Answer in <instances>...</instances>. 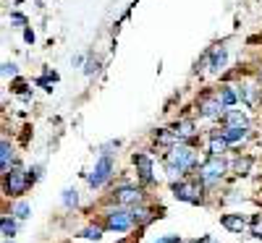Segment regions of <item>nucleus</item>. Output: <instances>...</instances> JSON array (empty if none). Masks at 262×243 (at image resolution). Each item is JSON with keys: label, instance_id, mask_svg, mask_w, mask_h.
Listing matches in <instances>:
<instances>
[{"label": "nucleus", "instance_id": "nucleus-1", "mask_svg": "<svg viewBox=\"0 0 262 243\" xmlns=\"http://www.w3.org/2000/svg\"><path fill=\"white\" fill-rule=\"evenodd\" d=\"M194 165V152L189 147H173L168 152V175L170 178H176V175H184L189 167Z\"/></svg>", "mask_w": 262, "mask_h": 243}, {"label": "nucleus", "instance_id": "nucleus-2", "mask_svg": "<svg viewBox=\"0 0 262 243\" xmlns=\"http://www.w3.org/2000/svg\"><path fill=\"white\" fill-rule=\"evenodd\" d=\"M173 196L181 199V202H189V204H200L202 202V186L196 183V181L176 183V186H173Z\"/></svg>", "mask_w": 262, "mask_h": 243}, {"label": "nucleus", "instance_id": "nucleus-3", "mask_svg": "<svg viewBox=\"0 0 262 243\" xmlns=\"http://www.w3.org/2000/svg\"><path fill=\"white\" fill-rule=\"evenodd\" d=\"M226 175V162L221 160V157H210L205 165H202V170H200V178L205 181V183H215V181H221Z\"/></svg>", "mask_w": 262, "mask_h": 243}, {"label": "nucleus", "instance_id": "nucleus-4", "mask_svg": "<svg viewBox=\"0 0 262 243\" xmlns=\"http://www.w3.org/2000/svg\"><path fill=\"white\" fill-rule=\"evenodd\" d=\"M27 183H29V178H27V170H24V167H13V170L6 175V191H8L11 196L24 193V191H27Z\"/></svg>", "mask_w": 262, "mask_h": 243}, {"label": "nucleus", "instance_id": "nucleus-5", "mask_svg": "<svg viewBox=\"0 0 262 243\" xmlns=\"http://www.w3.org/2000/svg\"><path fill=\"white\" fill-rule=\"evenodd\" d=\"M111 173H113V160H111V157H100L97 165H95V170L90 173V178H86V181H90L92 188H100L107 178H111Z\"/></svg>", "mask_w": 262, "mask_h": 243}, {"label": "nucleus", "instance_id": "nucleus-6", "mask_svg": "<svg viewBox=\"0 0 262 243\" xmlns=\"http://www.w3.org/2000/svg\"><path fill=\"white\" fill-rule=\"evenodd\" d=\"M131 223H134V214L126 212V209H113L111 214H107V228H111V230L126 233L131 228Z\"/></svg>", "mask_w": 262, "mask_h": 243}, {"label": "nucleus", "instance_id": "nucleus-7", "mask_svg": "<svg viewBox=\"0 0 262 243\" xmlns=\"http://www.w3.org/2000/svg\"><path fill=\"white\" fill-rule=\"evenodd\" d=\"M134 162H137V167H139L142 181H144V183H149V181H152V160L147 157V154H137Z\"/></svg>", "mask_w": 262, "mask_h": 243}, {"label": "nucleus", "instance_id": "nucleus-8", "mask_svg": "<svg viewBox=\"0 0 262 243\" xmlns=\"http://www.w3.org/2000/svg\"><path fill=\"white\" fill-rule=\"evenodd\" d=\"M118 202H121V204H139V202H142V191L126 186V188L118 191Z\"/></svg>", "mask_w": 262, "mask_h": 243}, {"label": "nucleus", "instance_id": "nucleus-9", "mask_svg": "<svg viewBox=\"0 0 262 243\" xmlns=\"http://www.w3.org/2000/svg\"><path fill=\"white\" fill-rule=\"evenodd\" d=\"M223 225L233 233H244L247 230V223H244V217H236V214H226L223 217Z\"/></svg>", "mask_w": 262, "mask_h": 243}, {"label": "nucleus", "instance_id": "nucleus-10", "mask_svg": "<svg viewBox=\"0 0 262 243\" xmlns=\"http://www.w3.org/2000/svg\"><path fill=\"white\" fill-rule=\"evenodd\" d=\"M0 162H3V173L8 175L11 173V162H13V149H11L8 141L0 144Z\"/></svg>", "mask_w": 262, "mask_h": 243}, {"label": "nucleus", "instance_id": "nucleus-11", "mask_svg": "<svg viewBox=\"0 0 262 243\" xmlns=\"http://www.w3.org/2000/svg\"><path fill=\"white\" fill-rule=\"evenodd\" d=\"M221 113H223L221 100H207V102H202V115H205V118H215V115H221Z\"/></svg>", "mask_w": 262, "mask_h": 243}, {"label": "nucleus", "instance_id": "nucleus-12", "mask_svg": "<svg viewBox=\"0 0 262 243\" xmlns=\"http://www.w3.org/2000/svg\"><path fill=\"white\" fill-rule=\"evenodd\" d=\"M223 65H226V50L223 47H215L212 55H210V68L212 71H221Z\"/></svg>", "mask_w": 262, "mask_h": 243}, {"label": "nucleus", "instance_id": "nucleus-13", "mask_svg": "<svg viewBox=\"0 0 262 243\" xmlns=\"http://www.w3.org/2000/svg\"><path fill=\"white\" fill-rule=\"evenodd\" d=\"M228 149V141L223 136H212L210 139V152H212V157H221V154Z\"/></svg>", "mask_w": 262, "mask_h": 243}, {"label": "nucleus", "instance_id": "nucleus-14", "mask_svg": "<svg viewBox=\"0 0 262 243\" xmlns=\"http://www.w3.org/2000/svg\"><path fill=\"white\" fill-rule=\"evenodd\" d=\"M226 126L228 128H247V118L242 113H226Z\"/></svg>", "mask_w": 262, "mask_h": 243}, {"label": "nucleus", "instance_id": "nucleus-15", "mask_svg": "<svg viewBox=\"0 0 262 243\" xmlns=\"http://www.w3.org/2000/svg\"><path fill=\"white\" fill-rule=\"evenodd\" d=\"M244 136H247V128H226V131H223V139H226L228 144L242 141Z\"/></svg>", "mask_w": 262, "mask_h": 243}, {"label": "nucleus", "instance_id": "nucleus-16", "mask_svg": "<svg viewBox=\"0 0 262 243\" xmlns=\"http://www.w3.org/2000/svg\"><path fill=\"white\" fill-rule=\"evenodd\" d=\"M173 134H176V139H189V136L194 134V126H191L189 120H181L176 128H173Z\"/></svg>", "mask_w": 262, "mask_h": 243}, {"label": "nucleus", "instance_id": "nucleus-17", "mask_svg": "<svg viewBox=\"0 0 262 243\" xmlns=\"http://www.w3.org/2000/svg\"><path fill=\"white\" fill-rule=\"evenodd\" d=\"M0 230H3V238L8 240V238L16 235V223H13L11 217H3V223H0Z\"/></svg>", "mask_w": 262, "mask_h": 243}, {"label": "nucleus", "instance_id": "nucleus-18", "mask_svg": "<svg viewBox=\"0 0 262 243\" xmlns=\"http://www.w3.org/2000/svg\"><path fill=\"white\" fill-rule=\"evenodd\" d=\"M217 100H221L223 107H231V105H236V92L233 89H223L221 94H217Z\"/></svg>", "mask_w": 262, "mask_h": 243}, {"label": "nucleus", "instance_id": "nucleus-19", "mask_svg": "<svg viewBox=\"0 0 262 243\" xmlns=\"http://www.w3.org/2000/svg\"><path fill=\"white\" fill-rule=\"evenodd\" d=\"M76 202H79L76 191H74V188H66V191H63V204H66V207H76Z\"/></svg>", "mask_w": 262, "mask_h": 243}, {"label": "nucleus", "instance_id": "nucleus-20", "mask_svg": "<svg viewBox=\"0 0 262 243\" xmlns=\"http://www.w3.org/2000/svg\"><path fill=\"white\" fill-rule=\"evenodd\" d=\"M13 214H16L18 220H27V217H29V204H27V202H18L16 209H13Z\"/></svg>", "mask_w": 262, "mask_h": 243}, {"label": "nucleus", "instance_id": "nucleus-21", "mask_svg": "<svg viewBox=\"0 0 262 243\" xmlns=\"http://www.w3.org/2000/svg\"><path fill=\"white\" fill-rule=\"evenodd\" d=\"M84 238H90V240H100V238H102V230H100V228H86V230H84Z\"/></svg>", "mask_w": 262, "mask_h": 243}, {"label": "nucleus", "instance_id": "nucleus-22", "mask_svg": "<svg viewBox=\"0 0 262 243\" xmlns=\"http://www.w3.org/2000/svg\"><path fill=\"white\" fill-rule=\"evenodd\" d=\"M249 165H252V160H249V157H244V160H236V170L242 173V175L249 170Z\"/></svg>", "mask_w": 262, "mask_h": 243}, {"label": "nucleus", "instance_id": "nucleus-23", "mask_svg": "<svg viewBox=\"0 0 262 243\" xmlns=\"http://www.w3.org/2000/svg\"><path fill=\"white\" fill-rule=\"evenodd\" d=\"M131 214H134V220H139V223H147V220H149V212L147 209H137L134 207V212H131Z\"/></svg>", "mask_w": 262, "mask_h": 243}, {"label": "nucleus", "instance_id": "nucleus-24", "mask_svg": "<svg viewBox=\"0 0 262 243\" xmlns=\"http://www.w3.org/2000/svg\"><path fill=\"white\" fill-rule=\"evenodd\" d=\"M3 76H16V63H3Z\"/></svg>", "mask_w": 262, "mask_h": 243}, {"label": "nucleus", "instance_id": "nucleus-25", "mask_svg": "<svg viewBox=\"0 0 262 243\" xmlns=\"http://www.w3.org/2000/svg\"><path fill=\"white\" fill-rule=\"evenodd\" d=\"M95 71H97V60H90V63H86V68H84V74H90V76H92Z\"/></svg>", "mask_w": 262, "mask_h": 243}, {"label": "nucleus", "instance_id": "nucleus-26", "mask_svg": "<svg viewBox=\"0 0 262 243\" xmlns=\"http://www.w3.org/2000/svg\"><path fill=\"white\" fill-rule=\"evenodd\" d=\"M155 243H179V238L176 235H165V238H158Z\"/></svg>", "mask_w": 262, "mask_h": 243}, {"label": "nucleus", "instance_id": "nucleus-27", "mask_svg": "<svg viewBox=\"0 0 262 243\" xmlns=\"http://www.w3.org/2000/svg\"><path fill=\"white\" fill-rule=\"evenodd\" d=\"M252 233H254L257 238H262V223H254V228H252Z\"/></svg>", "mask_w": 262, "mask_h": 243}, {"label": "nucleus", "instance_id": "nucleus-28", "mask_svg": "<svg viewBox=\"0 0 262 243\" xmlns=\"http://www.w3.org/2000/svg\"><path fill=\"white\" fill-rule=\"evenodd\" d=\"M200 243H217V240H215V238H210V235H207V238H202V240H200Z\"/></svg>", "mask_w": 262, "mask_h": 243}, {"label": "nucleus", "instance_id": "nucleus-29", "mask_svg": "<svg viewBox=\"0 0 262 243\" xmlns=\"http://www.w3.org/2000/svg\"><path fill=\"white\" fill-rule=\"evenodd\" d=\"M191 243H200V240H191Z\"/></svg>", "mask_w": 262, "mask_h": 243}]
</instances>
